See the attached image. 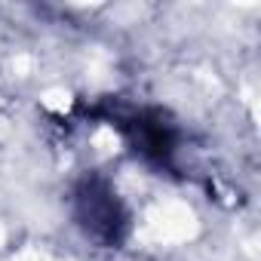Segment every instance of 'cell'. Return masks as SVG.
Wrapping results in <instances>:
<instances>
[{"mask_svg":"<svg viewBox=\"0 0 261 261\" xmlns=\"http://www.w3.org/2000/svg\"><path fill=\"white\" fill-rule=\"evenodd\" d=\"M74 218L101 246H120L129 233V212L108 178L86 175L74 191Z\"/></svg>","mask_w":261,"mask_h":261,"instance_id":"6da1fadb","label":"cell"},{"mask_svg":"<svg viewBox=\"0 0 261 261\" xmlns=\"http://www.w3.org/2000/svg\"><path fill=\"white\" fill-rule=\"evenodd\" d=\"M117 126L126 133L129 145H133L145 160L157 166H169L175 151H178V133L175 126L160 114V111H129L117 117Z\"/></svg>","mask_w":261,"mask_h":261,"instance_id":"7a4b0ae2","label":"cell"}]
</instances>
